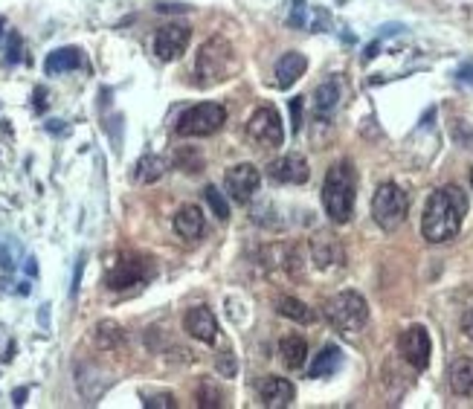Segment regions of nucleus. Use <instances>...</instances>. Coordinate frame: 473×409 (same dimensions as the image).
Listing matches in <instances>:
<instances>
[{
	"mask_svg": "<svg viewBox=\"0 0 473 409\" xmlns=\"http://www.w3.org/2000/svg\"><path fill=\"white\" fill-rule=\"evenodd\" d=\"M227 122V108L218 102H201L192 105L189 110H183L177 119V136H212L224 128Z\"/></svg>",
	"mask_w": 473,
	"mask_h": 409,
	"instance_id": "423d86ee",
	"label": "nucleus"
},
{
	"mask_svg": "<svg viewBox=\"0 0 473 409\" xmlns=\"http://www.w3.org/2000/svg\"><path fill=\"white\" fill-rule=\"evenodd\" d=\"M142 404L149 406V409H175V406H177L175 395H168V392H163V395H151V398H145Z\"/></svg>",
	"mask_w": 473,
	"mask_h": 409,
	"instance_id": "c756f323",
	"label": "nucleus"
},
{
	"mask_svg": "<svg viewBox=\"0 0 473 409\" xmlns=\"http://www.w3.org/2000/svg\"><path fill=\"white\" fill-rule=\"evenodd\" d=\"M175 166L189 171V175H195V171L203 169V154L198 151V148H177V151H175Z\"/></svg>",
	"mask_w": 473,
	"mask_h": 409,
	"instance_id": "a878e982",
	"label": "nucleus"
},
{
	"mask_svg": "<svg viewBox=\"0 0 473 409\" xmlns=\"http://www.w3.org/2000/svg\"><path fill=\"white\" fill-rule=\"evenodd\" d=\"M447 380H450V389L459 398H473V360L470 357H459V360L447 371Z\"/></svg>",
	"mask_w": 473,
	"mask_h": 409,
	"instance_id": "6ab92c4d",
	"label": "nucleus"
},
{
	"mask_svg": "<svg viewBox=\"0 0 473 409\" xmlns=\"http://www.w3.org/2000/svg\"><path fill=\"white\" fill-rule=\"evenodd\" d=\"M462 334L473 343V308H468L465 317H462Z\"/></svg>",
	"mask_w": 473,
	"mask_h": 409,
	"instance_id": "f704fd0d",
	"label": "nucleus"
},
{
	"mask_svg": "<svg viewBox=\"0 0 473 409\" xmlns=\"http://www.w3.org/2000/svg\"><path fill=\"white\" fill-rule=\"evenodd\" d=\"M340 366H343V351H340L337 345H325L311 366V377H329Z\"/></svg>",
	"mask_w": 473,
	"mask_h": 409,
	"instance_id": "b1692460",
	"label": "nucleus"
},
{
	"mask_svg": "<svg viewBox=\"0 0 473 409\" xmlns=\"http://www.w3.org/2000/svg\"><path fill=\"white\" fill-rule=\"evenodd\" d=\"M21 53H23L21 35L12 29V32H9V44H6V64H18V61H21Z\"/></svg>",
	"mask_w": 473,
	"mask_h": 409,
	"instance_id": "c85d7f7f",
	"label": "nucleus"
},
{
	"mask_svg": "<svg viewBox=\"0 0 473 409\" xmlns=\"http://www.w3.org/2000/svg\"><path fill=\"white\" fill-rule=\"evenodd\" d=\"M3 27H6V21L0 18V41H3Z\"/></svg>",
	"mask_w": 473,
	"mask_h": 409,
	"instance_id": "79ce46f5",
	"label": "nucleus"
},
{
	"mask_svg": "<svg viewBox=\"0 0 473 409\" xmlns=\"http://www.w3.org/2000/svg\"><path fill=\"white\" fill-rule=\"evenodd\" d=\"M268 177L276 180V183H305L311 177V169H308V160L302 154H285L273 160V163L268 166Z\"/></svg>",
	"mask_w": 473,
	"mask_h": 409,
	"instance_id": "f8f14e48",
	"label": "nucleus"
},
{
	"mask_svg": "<svg viewBox=\"0 0 473 409\" xmlns=\"http://www.w3.org/2000/svg\"><path fill=\"white\" fill-rule=\"evenodd\" d=\"M398 351L401 357L412 366L424 371L430 366V354H433V343H430V334L424 325H409L401 337H398Z\"/></svg>",
	"mask_w": 473,
	"mask_h": 409,
	"instance_id": "6e6552de",
	"label": "nucleus"
},
{
	"mask_svg": "<svg viewBox=\"0 0 473 409\" xmlns=\"http://www.w3.org/2000/svg\"><path fill=\"white\" fill-rule=\"evenodd\" d=\"M409 212V197L401 186L383 183L378 186V192L372 197V218L383 232H395L407 221Z\"/></svg>",
	"mask_w": 473,
	"mask_h": 409,
	"instance_id": "39448f33",
	"label": "nucleus"
},
{
	"mask_svg": "<svg viewBox=\"0 0 473 409\" xmlns=\"http://www.w3.org/2000/svg\"><path fill=\"white\" fill-rule=\"evenodd\" d=\"M456 79L462 82V84H470V88H473V61H468V64H462V67L456 70Z\"/></svg>",
	"mask_w": 473,
	"mask_h": 409,
	"instance_id": "72a5a7b5",
	"label": "nucleus"
},
{
	"mask_svg": "<svg viewBox=\"0 0 473 409\" xmlns=\"http://www.w3.org/2000/svg\"><path fill=\"white\" fill-rule=\"evenodd\" d=\"M12 267H15V262H12V256H9V250H6V244L0 241V270L9 273Z\"/></svg>",
	"mask_w": 473,
	"mask_h": 409,
	"instance_id": "c9c22d12",
	"label": "nucleus"
},
{
	"mask_svg": "<svg viewBox=\"0 0 473 409\" xmlns=\"http://www.w3.org/2000/svg\"><path fill=\"white\" fill-rule=\"evenodd\" d=\"M259 398L264 406H273V409H285L294 404L296 398V389L294 383H290L287 377H276V375H268L259 380Z\"/></svg>",
	"mask_w": 473,
	"mask_h": 409,
	"instance_id": "4468645a",
	"label": "nucleus"
},
{
	"mask_svg": "<svg viewBox=\"0 0 473 409\" xmlns=\"http://www.w3.org/2000/svg\"><path fill=\"white\" fill-rule=\"evenodd\" d=\"M44 96H47V90H44V88L35 90V108H38V110H44V108H47V99H44Z\"/></svg>",
	"mask_w": 473,
	"mask_h": 409,
	"instance_id": "ea45409f",
	"label": "nucleus"
},
{
	"mask_svg": "<svg viewBox=\"0 0 473 409\" xmlns=\"http://www.w3.org/2000/svg\"><path fill=\"white\" fill-rule=\"evenodd\" d=\"M183 331L189 334V337H195L198 343H215V337H218L215 314L206 305L189 308L186 317H183Z\"/></svg>",
	"mask_w": 473,
	"mask_h": 409,
	"instance_id": "ddd939ff",
	"label": "nucleus"
},
{
	"mask_svg": "<svg viewBox=\"0 0 473 409\" xmlns=\"http://www.w3.org/2000/svg\"><path fill=\"white\" fill-rule=\"evenodd\" d=\"M378 49H381V41H374V44H369V47H366V53H363V61H372L374 55H378Z\"/></svg>",
	"mask_w": 473,
	"mask_h": 409,
	"instance_id": "58836bf2",
	"label": "nucleus"
},
{
	"mask_svg": "<svg viewBox=\"0 0 473 409\" xmlns=\"http://www.w3.org/2000/svg\"><path fill=\"white\" fill-rule=\"evenodd\" d=\"M470 189H473V169H470Z\"/></svg>",
	"mask_w": 473,
	"mask_h": 409,
	"instance_id": "37998d69",
	"label": "nucleus"
},
{
	"mask_svg": "<svg viewBox=\"0 0 473 409\" xmlns=\"http://www.w3.org/2000/svg\"><path fill=\"white\" fill-rule=\"evenodd\" d=\"M79 67H84V55H81L79 47H58L44 61L47 76H62V73L79 70Z\"/></svg>",
	"mask_w": 473,
	"mask_h": 409,
	"instance_id": "dca6fc26",
	"label": "nucleus"
},
{
	"mask_svg": "<svg viewBox=\"0 0 473 409\" xmlns=\"http://www.w3.org/2000/svg\"><path fill=\"white\" fill-rule=\"evenodd\" d=\"M247 136L259 148H279L285 142V128H282V119H279V110L264 105L256 108L253 116L247 122Z\"/></svg>",
	"mask_w": 473,
	"mask_h": 409,
	"instance_id": "0eeeda50",
	"label": "nucleus"
},
{
	"mask_svg": "<svg viewBox=\"0 0 473 409\" xmlns=\"http://www.w3.org/2000/svg\"><path fill=\"white\" fill-rule=\"evenodd\" d=\"M27 395H29V389H27V386L15 389V395H12V398H15V406H23V404H27Z\"/></svg>",
	"mask_w": 473,
	"mask_h": 409,
	"instance_id": "4c0bfd02",
	"label": "nucleus"
},
{
	"mask_svg": "<svg viewBox=\"0 0 473 409\" xmlns=\"http://www.w3.org/2000/svg\"><path fill=\"white\" fill-rule=\"evenodd\" d=\"M23 270H27V276H38V264H35V258H27Z\"/></svg>",
	"mask_w": 473,
	"mask_h": 409,
	"instance_id": "a19ab883",
	"label": "nucleus"
},
{
	"mask_svg": "<svg viewBox=\"0 0 473 409\" xmlns=\"http://www.w3.org/2000/svg\"><path fill=\"white\" fill-rule=\"evenodd\" d=\"M325 319L343 334H357L369 322V305L357 290H343L325 302Z\"/></svg>",
	"mask_w": 473,
	"mask_h": 409,
	"instance_id": "20e7f679",
	"label": "nucleus"
},
{
	"mask_svg": "<svg viewBox=\"0 0 473 409\" xmlns=\"http://www.w3.org/2000/svg\"><path fill=\"white\" fill-rule=\"evenodd\" d=\"M322 206L334 224H348L355 212V169L348 160L334 163L322 183Z\"/></svg>",
	"mask_w": 473,
	"mask_h": 409,
	"instance_id": "f03ea898",
	"label": "nucleus"
},
{
	"mask_svg": "<svg viewBox=\"0 0 473 409\" xmlns=\"http://www.w3.org/2000/svg\"><path fill=\"white\" fill-rule=\"evenodd\" d=\"M235 70H238V58H235L233 44H229L224 35H212V38L201 47L198 61H195L198 84L212 88L218 82H227Z\"/></svg>",
	"mask_w": 473,
	"mask_h": 409,
	"instance_id": "7ed1b4c3",
	"label": "nucleus"
},
{
	"mask_svg": "<svg viewBox=\"0 0 473 409\" xmlns=\"http://www.w3.org/2000/svg\"><path fill=\"white\" fill-rule=\"evenodd\" d=\"M302 108H305V99H302V96H294V99H290V128H294V134H296L299 125H302Z\"/></svg>",
	"mask_w": 473,
	"mask_h": 409,
	"instance_id": "7c9ffc66",
	"label": "nucleus"
},
{
	"mask_svg": "<svg viewBox=\"0 0 473 409\" xmlns=\"http://www.w3.org/2000/svg\"><path fill=\"white\" fill-rule=\"evenodd\" d=\"M340 105V82L337 79H329V82H322L317 90H314V114L317 116H331L334 110Z\"/></svg>",
	"mask_w": 473,
	"mask_h": 409,
	"instance_id": "412c9836",
	"label": "nucleus"
},
{
	"mask_svg": "<svg viewBox=\"0 0 473 409\" xmlns=\"http://www.w3.org/2000/svg\"><path fill=\"white\" fill-rule=\"evenodd\" d=\"M227 192L229 197H233L235 203H247L253 195L259 192V183H261V175H259V169L253 166V163H238L227 171Z\"/></svg>",
	"mask_w": 473,
	"mask_h": 409,
	"instance_id": "9b49d317",
	"label": "nucleus"
},
{
	"mask_svg": "<svg viewBox=\"0 0 473 409\" xmlns=\"http://www.w3.org/2000/svg\"><path fill=\"white\" fill-rule=\"evenodd\" d=\"M279 314H282L285 319L299 322V325H311V322L317 319L314 308H308L302 299H296V296H282V299H279Z\"/></svg>",
	"mask_w": 473,
	"mask_h": 409,
	"instance_id": "5701e85b",
	"label": "nucleus"
},
{
	"mask_svg": "<svg viewBox=\"0 0 473 409\" xmlns=\"http://www.w3.org/2000/svg\"><path fill=\"white\" fill-rule=\"evenodd\" d=\"M305 70H308V58L302 55V53H285L282 58L276 61V84L282 90H287L294 82H299L302 76H305Z\"/></svg>",
	"mask_w": 473,
	"mask_h": 409,
	"instance_id": "f3484780",
	"label": "nucleus"
},
{
	"mask_svg": "<svg viewBox=\"0 0 473 409\" xmlns=\"http://www.w3.org/2000/svg\"><path fill=\"white\" fill-rule=\"evenodd\" d=\"M189 41H192V29L186 23H166L154 35V55L160 61H177L186 53Z\"/></svg>",
	"mask_w": 473,
	"mask_h": 409,
	"instance_id": "9d476101",
	"label": "nucleus"
},
{
	"mask_svg": "<svg viewBox=\"0 0 473 409\" xmlns=\"http://www.w3.org/2000/svg\"><path fill=\"white\" fill-rule=\"evenodd\" d=\"M203 212L198 206H180L177 209V215H175V232L180 235V238H186V241H195L203 235Z\"/></svg>",
	"mask_w": 473,
	"mask_h": 409,
	"instance_id": "a211bd4d",
	"label": "nucleus"
},
{
	"mask_svg": "<svg viewBox=\"0 0 473 409\" xmlns=\"http://www.w3.org/2000/svg\"><path fill=\"white\" fill-rule=\"evenodd\" d=\"M149 273H151V267H149V262H145V258L123 256V258H116V262L107 267L105 284L111 290H125V288H131V284L145 282V279H149Z\"/></svg>",
	"mask_w": 473,
	"mask_h": 409,
	"instance_id": "1a4fd4ad",
	"label": "nucleus"
},
{
	"mask_svg": "<svg viewBox=\"0 0 473 409\" xmlns=\"http://www.w3.org/2000/svg\"><path fill=\"white\" fill-rule=\"evenodd\" d=\"M311 256H314V264L320 270H331V267H343V244H340L331 232H320L317 238L311 241Z\"/></svg>",
	"mask_w": 473,
	"mask_h": 409,
	"instance_id": "2eb2a0df",
	"label": "nucleus"
},
{
	"mask_svg": "<svg viewBox=\"0 0 473 409\" xmlns=\"http://www.w3.org/2000/svg\"><path fill=\"white\" fill-rule=\"evenodd\" d=\"M290 27H305V0H294V12H290Z\"/></svg>",
	"mask_w": 473,
	"mask_h": 409,
	"instance_id": "473e14b6",
	"label": "nucleus"
},
{
	"mask_svg": "<svg viewBox=\"0 0 473 409\" xmlns=\"http://www.w3.org/2000/svg\"><path fill=\"white\" fill-rule=\"evenodd\" d=\"M215 366H218V371H221L224 377H235V357L229 354V351L218 357V363H215Z\"/></svg>",
	"mask_w": 473,
	"mask_h": 409,
	"instance_id": "2f4dec72",
	"label": "nucleus"
},
{
	"mask_svg": "<svg viewBox=\"0 0 473 409\" xmlns=\"http://www.w3.org/2000/svg\"><path fill=\"white\" fill-rule=\"evenodd\" d=\"M166 175V160L163 157H157V154H145L140 157V163L134 169V177L140 183H157Z\"/></svg>",
	"mask_w": 473,
	"mask_h": 409,
	"instance_id": "393cba45",
	"label": "nucleus"
},
{
	"mask_svg": "<svg viewBox=\"0 0 473 409\" xmlns=\"http://www.w3.org/2000/svg\"><path fill=\"white\" fill-rule=\"evenodd\" d=\"M81 270H84V256L79 258V264H76V273H73V288H70V296H76V293H79V282H81Z\"/></svg>",
	"mask_w": 473,
	"mask_h": 409,
	"instance_id": "e433bc0d",
	"label": "nucleus"
},
{
	"mask_svg": "<svg viewBox=\"0 0 473 409\" xmlns=\"http://www.w3.org/2000/svg\"><path fill=\"white\" fill-rule=\"evenodd\" d=\"M93 340H96V345H99V349H105V351H114V349H119V345H123V340H125V331L119 328L114 319H102L99 325L93 328Z\"/></svg>",
	"mask_w": 473,
	"mask_h": 409,
	"instance_id": "4be33fe9",
	"label": "nucleus"
},
{
	"mask_svg": "<svg viewBox=\"0 0 473 409\" xmlns=\"http://www.w3.org/2000/svg\"><path fill=\"white\" fill-rule=\"evenodd\" d=\"M195 398H198V406H203V409H218V406H224V395L218 392V386H212V383H201Z\"/></svg>",
	"mask_w": 473,
	"mask_h": 409,
	"instance_id": "cd10ccee",
	"label": "nucleus"
},
{
	"mask_svg": "<svg viewBox=\"0 0 473 409\" xmlns=\"http://www.w3.org/2000/svg\"><path fill=\"white\" fill-rule=\"evenodd\" d=\"M468 215V197L459 186H442L430 195L421 215V235L430 244H444L459 235Z\"/></svg>",
	"mask_w": 473,
	"mask_h": 409,
	"instance_id": "f257e3e1",
	"label": "nucleus"
},
{
	"mask_svg": "<svg viewBox=\"0 0 473 409\" xmlns=\"http://www.w3.org/2000/svg\"><path fill=\"white\" fill-rule=\"evenodd\" d=\"M203 197H206V203H209L212 215H215L218 221H227V218H229V206H227L224 192L218 189V186H206V189H203Z\"/></svg>",
	"mask_w": 473,
	"mask_h": 409,
	"instance_id": "bb28decb",
	"label": "nucleus"
},
{
	"mask_svg": "<svg viewBox=\"0 0 473 409\" xmlns=\"http://www.w3.org/2000/svg\"><path fill=\"white\" fill-rule=\"evenodd\" d=\"M279 354H282V363L287 369H302L308 360V343L299 337V334H287L279 343Z\"/></svg>",
	"mask_w": 473,
	"mask_h": 409,
	"instance_id": "aec40b11",
	"label": "nucleus"
}]
</instances>
